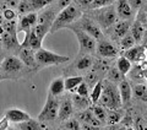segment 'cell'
I'll return each instance as SVG.
<instances>
[{
    "label": "cell",
    "mask_w": 147,
    "mask_h": 130,
    "mask_svg": "<svg viewBox=\"0 0 147 130\" xmlns=\"http://www.w3.org/2000/svg\"><path fill=\"white\" fill-rule=\"evenodd\" d=\"M82 16V12L80 11V9H77L75 5H69L66 7H64L63 10L59 11V14L55 16L54 21L52 26H50V31L52 33L57 32L59 30L64 28V27H67L70 24L75 22L77 18H80Z\"/></svg>",
    "instance_id": "obj_2"
},
{
    "label": "cell",
    "mask_w": 147,
    "mask_h": 130,
    "mask_svg": "<svg viewBox=\"0 0 147 130\" xmlns=\"http://www.w3.org/2000/svg\"><path fill=\"white\" fill-rule=\"evenodd\" d=\"M120 122L123 123L124 127H127V128L132 127V124H134V120H132V117H131V114H130V110H129V112H126L125 117H123Z\"/></svg>",
    "instance_id": "obj_43"
},
{
    "label": "cell",
    "mask_w": 147,
    "mask_h": 130,
    "mask_svg": "<svg viewBox=\"0 0 147 130\" xmlns=\"http://www.w3.org/2000/svg\"><path fill=\"white\" fill-rule=\"evenodd\" d=\"M113 28H114V35H115V37L121 38L123 36H125L127 33L129 28H130V22H129V20H121V21L117 22Z\"/></svg>",
    "instance_id": "obj_22"
},
{
    "label": "cell",
    "mask_w": 147,
    "mask_h": 130,
    "mask_svg": "<svg viewBox=\"0 0 147 130\" xmlns=\"http://www.w3.org/2000/svg\"><path fill=\"white\" fill-rule=\"evenodd\" d=\"M129 72H130L131 77H134V79H139V80L146 79V66L142 68V65H137V66H135Z\"/></svg>",
    "instance_id": "obj_33"
},
{
    "label": "cell",
    "mask_w": 147,
    "mask_h": 130,
    "mask_svg": "<svg viewBox=\"0 0 147 130\" xmlns=\"http://www.w3.org/2000/svg\"><path fill=\"white\" fill-rule=\"evenodd\" d=\"M135 45V39L132 38L131 33H126L125 36L121 37V42H120V47L123 50H126L129 48L134 47Z\"/></svg>",
    "instance_id": "obj_32"
},
{
    "label": "cell",
    "mask_w": 147,
    "mask_h": 130,
    "mask_svg": "<svg viewBox=\"0 0 147 130\" xmlns=\"http://www.w3.org/2000/svg\"><path fill=\"white\" fill-rule=\"evenodd\" d=\"M72 114H74V106L71 100H64L61 102V104H59V109H58L59 119L64 122V120H67L69 118H71Z\"/></svg>",
    "instance_id": "obj_13"
},
{
    "label": "cell",
    "mask_w": 147,
    "mask_h": 130,
    "mask_svg": "<svg viewBox=\"0 0 147 130\" xmlns=\"http://www.w3.org/2000/svg\"><path fill=\"white\" fill-rule=\"evenodd\" d=\"M81 30L85 31L87 35H90L91 37H93L94 39H102L103 38V32L100 31V28L94 24L93 21H91L88 17H84L81 21Z\"/></svg>",
    "instance_id": "obj_8"
},
{
    "label": "cell",
    "mask_w": 147,
    "mask_h": 130,
    "mask_svg": "<svg viewBox=\"0 0 147 130\" xmlns=\"http://www.w3.org/2000/svg\"><path fill=\"white\" fill-rule=\"evenodd\" d=\"M145 32H146V27L144 25H141L139 21H135L134 24H132L131 36H132V38L135 39V43H139V42L142 41V37L145 36Z\"/></svg>",
    "instance_id": "obj_21"
},
{
    "label": "cell",
    "mask_w": 147,
    "mask_h": 130,
    "mask_svg": "<svg viewBox=\"0 0 147 130\" xmlns=\"http://www.w3.org/2000/svg\"><path fill=\"white\" fill-rule=\"evenodd\" d=\"M18 58L22 60L25 66L34 68L36 66V59H34V50L31 48H21L18 53Z\"/></svg>",
    "instance_id": "obj_15"
},
{
    "label": "cell",
    "mask_w": 147,
    "mask_h": 130,
    "mask_svg": "<svg viewBox=\"0 0 147 130\" xmlns=\"http://www.w3.org/2000/svg\"><path fill=\"white\" fill-rule=\"evenodd\" d=\"M96 48H97V53L103 58H114V57H117V54H118L117 48L114 47L110 42L104 41V39L103 41L99 39V43Z\"/></svg>",
    "instance_id": "obj_10"
},
{
    "label": "cell",
    "mask_w": 147,
    "mask_h": 130,
    "mask_svg": "<svg viewBox=\"0 0 147 130\" xmlns=\"http://www.w3.org/2000/svg\"><path fill=\"white\" fill-rule=\"evenodd\" d=\"M5 117L9 119V122L21 123V122H25V120H28L31 118V115L28 113H26L25 110H21L18 108H11L5 112Z\"/></svg>",
    "instance_id": "obj_12"
},
{
    "label": "cell",
    "mask_w": 147,
    "mask_h": 130,
    "mask_svg": "<svg viewBox=\"0 0 147 130\" xmlns=\"http://www.w3.org/2000/svg\"><path fill=\"white\" fill-rule=\"evenodd\" d=\"M137 16H136V21H139L141 25H144L146 27L147 25V12H146V1L142 4V6L137 10Z\"/></svg>",
    "instance_id": "obj_34"
},
{
    "label": "cell",
    "mask_w": 147,
    "mask_h": 130,
    "mask_svg": "<svg viewBox=\"0 0 147 130\" xmlns=\"http://www.w3.org/2000/svg\"><path fill=\"white\" fill-rule=\"evenodd\" d=\"M17 9H18V14H21V15H26V14L32 11V7H31V4L28 3V0H20Z\"/></svg>",
    "instance_id": "obj_38"
},
{
    "label": "cell",
    "mask_w": 147,
    "mask_h": 130,
    "mask_svg": "<svg viewBox=\"0 0 147 130\" xmlns=\"http://www.w3.org/2000/svg\"><path fill=\"white\" fill-rule=\"evenodd\" d=\"M64 91H65V86H64V79L63 77H58V79H55L54 81H52L50 87H49V92L53 96H55V97L61 96L64 93Z\"/></svg>",
    "instance_id": "obj_20"
},
{
    "label": "cell",
    "mask_w": 147,
    "mask_h": 130,
    "mask_svg": "<svg viewBox=\"0 0 147 130\" xmlns=\"http://www.w3.org/2000/svg\"><path fill=\"white\" fill-rule=\"evenodd\" d=\"M76 35V38L79 41L80 44V54L82 53H93L96 50V39L90 35H87L85 31H82L79 27L74 26H67Z\"/></svg>",
    "instance_id": "obj_4"
},
{
    "label": "cell",
    "mask_w": 147,
    "mask_h": 130,
    "mask_svg": "<svg viewBox=\"0 0 147 130\" xmlns=\"http://www.w3.org/2000/svg\"><path fill=\"white\" fill-rule=\"evenodd\" d=\"M28 48L33 50H38L42 48V39L34 33L33 28H31L30 31V38H28Z\"/></svg>",
    "instance_id": "obj_27"
},
{
    "label": "cell",
    "mask_w": 147,
    "mask_h": 130,
    "mask_svg": "<svg viewBox=\"0 0 147 130\" xmlns=\"http://www.w3.org/2000/svg\"><path fill=\"white\" fill-rule=\"evenodd\" d=\"M124 57L127 58L130 62H142V60H146V45H137V47H131L126 49Z\"/></svg>",
    "instance_id": "obj_9"
},
{
    "label": "cell",
    "mask_w": 147,
    "mask_h": 130,
    "mask_svg": "<svg viewBox=\"0 0 147 130\" xmlns=\"http://www.w3.org/2000/svg\"><path fill=\"white\" fill-rule=\"evenodd\" d=\"M123 77H124V75H121L120 71H119L117 68L110 69L108 72V80L112 82H120L123 80Z\"/></svg>",
    "instance_id": "obj_36"
},
{
    "label": "cell",
    "mask_w": 147,
    "mask_h": 130,
    "mask_svg": "<svg viewBox=\"0 0 147 130\" xmlns=\"http://www.w3.org/2000/svg\"><path fill=\"white\" fill-rule=\"evenodd\" d=\"M114 1H115V0H93L88 7L92 9V10H97V9H99V7H103V6H107V5H112Z\"/></svg>",
    "instance_id": "obj_39"
},
{
    "label": "cell",
    "mask_w": 147,
    "mask_h": 130,
    "mask_svg": "<svg viewBox=\"0 0 147 130\" xmlns=\"http://www.w3.org/2000/svg\"><path fill=\"white\" fill-rule=\"evenodd\" d=\"M82 81H84V77L82 76H71V77H67L64 80V86H65L66 91L74 92V90H75Z\"/></svg>",
    "instance_id": "obj_24"
},
{
    "label": "cell",
    "mask_w": 147,
    "mask_h": 130,
    "mask_svg": "<svg viewBox=\"0 0 147 130\" xmlns=\"http://www.w3.org/2000/svg\"><path fill=\"white\" fill-rule=\"evenodd\" d=\"M71 102H72V106L75 107L76 109H79V110H84V109H86V108H88V107H90L88 98L82 97V96L77 95V93H74Z\"/></svg>",
    "instance_id": "obj_23"
},
{
    "label": "cell",
    "mask_w": 147,
    "mask_h": 130,
    "mask_svg": "<svg viewBox=\"0 0 147 130\" xmlns=\"http://www.w3.org/2000/svg\"><path fill=\"white\" fill-rule=\"evenodd\" d=\"M115 11H117V16L123 18V20H131L134 17V10L129 5L126 0H118Z\"/></svg>",
    "instance_id": "obj_11"
},
{
    "label": "cell",
    "mask_w": 147,
    "mask_h": 130,
    "mask_svg": "<svg viewBox=\"0 0 147 130\" xmlns=\"http://www.w3.org/2000/svg\"><path fill=\"white\" fill-rule=\"evenodd\" d=\"M77 119H79L80 122H82V123L90 124V125H92V127H94V128H97V129L100 127V125H102V122L94 117L93 113L91 112V109H87V108L84 109V110H82V112L79 114Z\"/></svg>",
    "instance_id": "obj_14"
},
{
    "label": "cell",
    "mask_w": 147,
    "mask_h": 130,
    "mask_svg": "<svg viewBox=\"0 0 147 130\" xmlns=\"http://www.w3.org/2000/svg\"><path fill=\"white\" fill-rule=\"evenodd\" d=\"M5 3H6V5L9 7H17L20 0H5Z\"/></svg>",
    "instance_id": "obj_49"
},
{
    "label": "cell",
    "mask_w": 147,
    "mask_h": 130,
    "mask_svg": "<svg viewBox=\"0 0 147 130\" xmlns=\"http://www.w3.org/2000/svg\"><path fill=\"white\" fill-rule=\"evenodd\" d=\"M58 109H59V102L55 98V96L52 93H48L47 102L43 107L42 112L38 114V120L40 122H52L58 117Z\"/></svg>",
    "instance_id": "obj_5"
},
{
    "label": "cell",
    "mask_w": 147,
    "mask_h": 130,
    "mask_svg": "<svg viewBox=\"0 0 147 130\" xmlns=\"http://www.w3.org/2000/svg\"><path fill=\"white\" fill-rule=\"evenodd\" d=\"M33 31H34V33L43 41V38L47 36V33L50 31V26L49 25H45V24H38V22H37L36 26H34V28H33Z\"/></svg>",
    "instance_id": "obj_29"
},
{
    "label": "cell",
    "mask_w": 147,
    "mask_h": 130,
    "mask_svg": "<svg viewBox=\"0 0 147 130\" xmlns=\"http://www.w3.org/2000/svg\"><path fill=\"white\" fill-rule=\"evenodd\" d=\"M75 90H76V93H77V95H80V96H82V97H86V98H88V96H90V93H88V86H87L84 81H82Z\"/></svg>",
    "instance_id": "obj_41"
},
{
    "label": "cell",
    "mask_w": 147,
    "mask_h": 130,
    "mask_svg": "<svg viewBox=\"0 0 147 130\" xmlns=\"http://www.w3.org/2000/svg\"><path fill=\"white\" fill-rule=\"evenodd\" d=\"M9 128V119L6 117H4L0 120V130H6Z\"/></svg>",
    "instance_id": "obj_48"
},
{
    "label": "cell",
    "mask_w": 147,
    "mask_h": 130,
    "mask_svg": "<svg viewBox=\"0 0 147 130\" xmlns=\"http://www.w3.org/2000/svg\"><path fill=\"white\" fill-rule=\"evenodd\" d=\"M4 47L6 49H13V48H20V42L17 39V35H10L9 32L4 31V33L0 36Z\"/></svg>",
    "instance_id": "obj_18"
},
{
    "label": "cell",
    "mask_w": 147,
    "mask_h": 130,
    "mask_svg": "<svg viewBox=\"0 0 147 130\" xmlns=\"http://www.w3.org/2000/svg\"><path fill=\"white\" fill-rule=\"evenodd\" d=\"M123 118V113L119 109H110V112L108 114V117H105V119H108L109 125H114L119 123Z\"/></svg>",
    "instance_id": "obj_28"
},
{
    "label": "cell",
    "mask_w": 147,
    "mask_h": 130,
    "mask_svg": "<svg viewBox=\"0 0 147 130\" xmlns=\"http://www.w3.org/2000/svg\"><path fill=\"white\" fill-rule=\"evenodd\" d=\"M96 104L107 107L108 109H119L123 106L121 100H120V95H119V90H118V87L114 85V82L109 81V80L103 81L102 93H100Z\"/></svg>",
    "instance_id": "obj_1"
},
{
    "label": "cell",
    "mask_w": 147,
    "mask_h": 130,
    "mask_svg": "<svg viewBox=\"0 0 147 130\" xmlns=\"http://www.w3.org/2000/svg\"><path fill=\"white\" fill-rule=\"evenodd\" d=\"M32 28V26L30 24L28 18H27L26 15H24L21 17V21H20V30L21 31H30Z\"/></svg>",
    "instance_id": "obj_42"
},
{
    "label": "cell",
    "mask_w": 147,
    "mask_h": 130,
    "mask_svg": "<svg viewBox=\"0 0 147 130\" xmlns=\"http://www.w3.org/2000/svg\"><path fill=\"white\" fill-rule=\"evenodd\" d=\"M102 89H103V80H99L94 85L93 90H92V93H91V102L93 104L97 103L99 96H100V93H102Z\"/></svg>",
    "instance_id": "obj_30"
},
{
    "label": "cell",
    "mask_w": 147,
    "mask_h": 130,
    "mask_svg": "<svg viewBox=\"0 0 147 130\" xmlns=\"http://www.w3.org/2000/svg\"><path fill=\"white\" fill-rule=\"evenodd\" d=\"M63 128L67 129V130H79L81 128V125H80V123H79V120H77V119H70V118H69L67 122L64 123Z\"/></svg>",
    "instance_id": "obj_40"
},
{
    "label": "cell",
    "mask_w": 147,
    "mask_h": 130,
    "mask_svg": "<svg viewBox=\"0 0 147 130\" xmlns=\"http://www.w3.org/2000/svg\"><path fill=\"white\" fill-rule=\"evenodd\" d=\"M72 0H58V9L59 10H63L64 7L69 6L71 4Z\"/></svg>",
    "instance_id": "obj_47"
},
{
    "label": "cell",
    "mask_w": 147,
    "mask_h": 130,
    "mask_svg": "<svg viewBox=\"0 0 147 130\" xmlns=\"http://www.w3.org/2000/svg\"><path fill=\"white\" fill-rule=\"evenodd\" d=\"M93 65V58L91 55H82L81 58L77 59L76 62V69L77 70H86Z\"/></svg>",
    "instance_id": "obj_26"
},
{
    "label": "cell",
    "mask_w": 147,
    "mask_h": 130,
    "mask_svg": "<svg viewBox=\"0 0 147 130\" xmlns=\"http://www.w3.org/2000/svg\"><path fill=\"white\" fill-rule=\"evenodd\" d=\"M119 95H120V100H121V104H127L131 101V86L130 83L125 80H121L119 82Z\"/></svg>",
    "instance_id": "obj_16"
},
{
    "label": "cell",
    "mask_w": 147,
    "mask_h": 130,
    "mask_svg": "<svg viewBox=\"0 0 147 130\" xmlns=\"http://www.w3.org/2000/svg\"><path fill=\"white\" fill-rule=\"evenodd\" d=\"M146 92H147V89H146V85H136L135 89H134V95L135 97H137L139 100H142L144 102H146Z\"/></svg>",
    "instance_id": "obj_37"
},
{
    "label": "cell",
    "mask_w": 147,
    "mask_h": 130,
    "mask_svg": "<svg viewBox=\"0 0 147 130\" xmlns=\"http://www.w3.org/2000/svg\"><path fill=\"white\" fill-rule=\"evenodd\" d=\"M91 112L93 113L94 117L97 118V119H99L102 123L105 120V117H107V114H105V112H104V109H103L102 106H98V104L93 106V107L91 108Z\"/></svg>",
    "instance_id": "obj_35"
},
{
    "label": "cell",
    "mask_w": 147,
    "mask_h": 130,
    "mask_svg": "<svg viewBox=\"0 0 147 130\" xmlns=\"http://www.w3.org/2000/svg\"><path fill=\"white\" fill-rule=\"evenodd\" d=\"M135 127V129H137V130H142V129H145L146 128V122H145V119H142L141 117H139L136 119V122H135V124H132Z\"/></svg>",
    "instance_id": "obj_46"
},
{
    "label": "cell",
    "mask_w": 147,
    "mask_h": 130,
    "mask_svg": "<svg viewBox=\"0 0 147 130\" xmlns=\"http://www.w3.org/2000/svg\"><path fill=\"white\" fill-rule=\"evenodd\" d=\"M117 69L120 71L121 75L125 76L126 74H129V71L131 70V62L123 55V57H120V58L118 59V62H117Z\"/></svg>",
    "instance_id": "obj_25"
},
{
    "label": "cell",
    "mask_w": 147,
    "mask_h": 130,
    "mask_svg": "<svg viewBox=\"0 0 147 130\" xmlns=\"http://www.w3.org/2000/svg\"><path fill=\"white\" fill-rule=\"evenodd\" d=\"M55 16H57V11L53 7H47L39 15H37V22L38 24H45V25L52 26Z\"/></svg>",
    "instance_id": "obj_17"
},
{
    "label": "cell",
    "mask_w": 147,
    "mask_h": 130,
    "mask_svg": "<svg viewBox=\"0 0 147 130\" xmlns=\"http://www.w3.org/2000/svg\"><path fill=\"white\" fill-rule=\"evenodd\" d=\"M34 59H36V64L39 65V66H49V65H60L64 63H67L70 60V57L59 55L57 53L50 52V50L40 48L36 50Z\"/></svg>",
    "instance_id": "obj_3"
},
{
    "label": "cell",
    "mask_w": 147,
    "mask_h": 130,
    "mask_svg": "<svg viewBox=\"0 0 147 130\" xmlns=\"http://www.w3.org/2000/svg\"><path fill=\"white\" fill-rule=\"evenodd\" d=\"M126 1L129 3V5L131 6L132 10H139V9L142 6V4H144L146 0H126Z\"/></svg>",
    "instance_id": "obj_45"
},
{
    "label": "cell",
    "mask_w": 147,
    "mask_h": 130,
    "mask_svg": "<svg viewBox=\"0 0 147 130\" xmlns=\"http://www.w3.org/2000/svg\"><path fill=\"white\" fill-rule=\"evenodd\" d=\"M54 0H28V3L31 4L32 11H37V10H40V9H43V7H47Z\"/></svg>",
    "instance_id": "obj_31"
},
{
    "label": "cell",
    "mask_w": 147,
    "mask_h": 130,
    "mask_svg": "<svg viewBox=\"0 0 147 130\" xmlns=\"http://www.w3.org/2000/svg\"><path fill=\"white\" fill-rule=\"evenodd\" d=\"M3 16H4V18H5L6 21H9V20H15L16 12L13 11L12 9H5V7H4V14H3Z\"/></svg>",
    "instance_id": "obj_44"
},
{
    "label": "cell",
    "mask_w": 147,
    "mask_h": 130,
    "mask_svg": "<svg viewBox=\"0 0 147 130\" xmlns=\"http://www.w3.org/2000/svg\"><path fill=\"white\" fill-rule=\"evenodd\" d=\"M17 129L20 130H42V129H47V127L43 124L38 123L37 120H33L32 118H30L28 120H25V122L17 123Z\"/></svg>",
    "instance_id": "obj_19"
},
{
    "label": "cell",
    "mask_w": 147,
    "mask_h": 130,
    "mask_svg": "<svg viewBox=\"0 0 147 130\" xmlns=\"http://www.w3.org/2000/svg\"><path fill=\"white\" fill-rule=\"evenodd\" d=\"M0 66H1L4 72L11 74V72L21 71L22 69L25 68V64L22 63V60L20 58L15 57V55H11V57L4 58L1 64H0Z\"/></svg>",
    "instance_id": "obj_7"
},
{
    "label": "cell",
    "mask_w": 147,
    "mask_h": 130,
    "mask_svg": "<svg viewBox=\"0 0 147 130\" xmlns=\"http://www.w3.org/2000/svg\"><path fill=\"white\" fill-rule=\"evenodd\" d=\"M3 59H4V57H3V55H1V54H0V64H1V62H3Z\"/></svg>",
    "instance_id": "obj_52"
},
{
    "label": "cell",
    "mask_w": 147,
    "mask_h": 130,
    "mask_svg": "<svg viewBox=\"0 0 147 130\" xmlns=\"http://www.w3.org/2000/svg\"><path fill=\"white\" fill-rule=\"evenodd\" d=\"M100 10L97 14V20L102 28H109L112 27L117 21V11L115 7L112 5H107L103 7H99Z\"/></svg>",
    "instance_id": "obj_6"
},
{
    "label": "cell",
    "mask_w": 147,
    "mask_h": 130,
    "mask_svg": "<svg viewBox=\"0 0 147 130\" xmlns=\"http://www.w3.org/2000/svg\"><path fill=\"white\" fill-rule=\"evenodd\" d=\"M76 1H77V4H80L82 7H88L93 0H76Z\"/></svg>",
    "instance_id": "obj_50"
},
{
    "label": "cell",
    "mask_w": 147,
    "mask_h": 130,
    "mask_svg": "<svg viewBox=\"0 0 147 130\" xmlns=\"http://www.w3.org/2000/svg\"><path fill=\"white\" fill-rule=\"evenodd\" d=\"M3 24H4V16H3L1 11H0V25H3Z\"/></svg>",
    "instance_id": "obj_51"
}]
</instances>
